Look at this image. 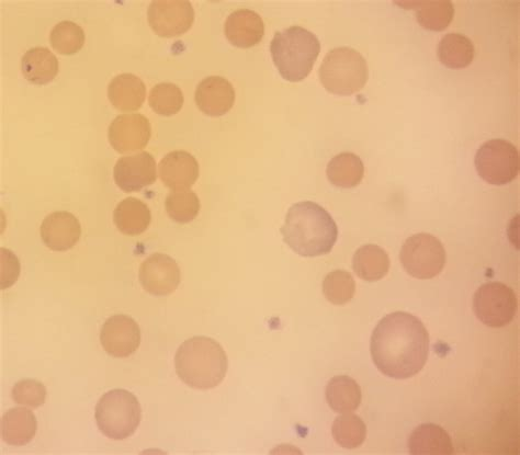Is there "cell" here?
I'll return each instance as SVG.
<instances>
[{"instance_id": "1", "label": "cell", "mask_w": 520, "mask_h": 455, "mask_svg": "<svg viewBox=\"0 0 520 455\" xmlns=\"http://www.w3.org/2000/svg\"><path fill=\"white\" fill-rule=\"evenodd\" d=\"M373 363L394 380H408L425 367L429 354V335L417 317L395 312L383 317L370 341Z\"/></svg>"}, {"instance_id": "2", "label": "cell", "mask_w": 520, "mask_h": 455, "mask_svg": "<svg viewBox=\"0 0 520 455\" xmlns=\"http://www.w3.org/2000/svg\"><path fill=\"white\" fill-rule=\"evenodd\" d=\"M285 243L302 257H320L332 252L338 227L320 204L302 201L289 209L281 227Z\"/></svg>"}, {"instance_id": "3", "label": "cell", "mask_w": 520, "mask_h": 455, "mask_svg": "<svg viewBox=\"0 0 520 455\" xmlns=\"http://www.w3.org/2000/svg\"><path fill=\"white\" fill-rule=\"evenodd\" d=\"M229 361L218 341L192 337L179 347L175 356L180 380L196 390H211L220 385L228 372Z\"/></svg>"}, {"instance_id": "4", "label": "cell", "mask_w": 520, "mask_h": 455, "mask_svg": "<svg viewBox=\"0 0 520 455\" xmlns=\"http://www.w3.org/2000/svg\"><path fill=\"white\" fill-rule=\"evenodd\" d=\"M320 52L318 37L299 26L277 32L270 43L271 58L282 78L291 83L309 76Z\"/></svg>"}, {"instance_id": "5", "label": "cell", "mask_w": 520, "mask_h": 455, "mask_svg": "<svg viewBox=\"0 0 520 455\" xmlns=\"http://www.w3.org/2000/svg\"><path fill=\"white\" fill-rule=\"evenodd\" d=\"M369 78L364 56L352 48H336L325 56L320 68L321 83L327 91L349 96L363 89Z\"/></svg>"}, {"instance_id": "6", "label": "cell", "mask_w": 520, "mask_h": 455, "mask_svg": "<svg viewBox=\"0 0 520 455\" xmlns=\"http://www.w3.org/2000/svg\"><path fill=\"white\" fill-rule=\"evenodd\" d=\"M95 417L99 430L106 437L124 440L140 426L142 409L138 398L131 392L112 390L100 398Z\"/></svg>"}, {"instance_id": "7", "label": "cell", "mask_w": 520, "mask_h": 455, "mask_svg": "<svg viewBox=\"0 0 520 455\" xmlns=\"http://www.w3.org/2000/svg\"><path fill=\"white\" fill-rule=\"evenodd\" d=\"M401 264L410 276L428 280L440 275L446 265V250L432 234L420 233L408 238L402 246Z\"/></svg>"}, {"instance_id": "8", "label": "cell", "mask_w": 520, "mask_h": 455, "mask_svg": "<svg viewBox=\"0 0 520 455\" xmlns=\"http://www.w3.org/2000/svg\"><path fill=\"white\" fill-rule=\"evenodd\" d=\"M479 176L493 186L511 184L519 173L516 146L503 139L485 142L474 159Z\"/></svg>"}, {"instance_id": "9", "label": "cell", "mask_w": 520, "mask_h": 455, "mask_svg": "<svg viewBox=\"0 0 520 455\" xmlns=\"http://www.w3.org/2000/svg\"><path fill=\"white\" fill-rule=\"evenodd\" d=\"M473 311L484 325L505 327L512 323L516 315V294L504 283H485L474 293Z\"/></svg>"}, {"instance_id": "10", "label": "cell", "mask_w": 520, "mask_h": 455, "mask_svg": "<svg viewBox=\"0 0 520 455\" xmlns=\"http://www.w3.org/2000/svg\"><path fill=\"white\" fill-rule=\"evenodd\" d=\"M148 17L158 36L173 38L191 28L195 9L187 0H155L149 7Z\"/></svg>"}, {"instance_id": "11", "label": "cell", "mask_w": 520, "mask_h": 455, "mask_svg": "<svg viewBox=\"0 0 520 455\" xmlns=\"http://www.w3.org/2000/svg\"><path fill=\"white\" fill-rule=\"evenodd\" d=\"M100 341L108 355L128 358L140 347L141 329L128 315L111 316L101 329Z\"/></svg>"}, {"instance_id": "12", "label": "cell", "mask_w": 520, "mask_h": 455, "mask_svg": "<svg viewBox=\"0 0 520 455\" xmlns=\"http://www.w3.org/2000/svg\"><path fill=\"white\" fill-rule=\"evenodd\" d=\"M152 128L150 120L140 113L121 115L109 127L108 138L111 146L119 153L143 150L149 144Z\"/></svg>"}, {"instance_id": "13", "label": "cell", "mask_w": 520, "mask_h": 455, "mask_svg": "<svg viewBox=\"0 0 520 455\" xmlns=\"http://www.w3.org/2000/svg\"><path fill=\"white\" fill-rule=\"evenodd\" d=\"M139 278L146 292L155 297H166L178 288L180 269L175 259L156 253L144 260Z\"/></svg>"}, {"instance_id": "14", "label": "cell", "mask_w": 520, "mask_h": 455, "mask_svg": "<svg viewBox=\"0 0 520 455\" xmlns=\"http://www.w3.org/2000/svg\"><path fill=\"white\" fill-rule=\"evenodd\" d=\"M113 176L123 191L133 192L149 187L157 178L155 158L148 152L123 156L117 162Z\"/></svg>"}, {"instance_id": "15", "label": "cell", "mask_w": 520, "mask_h": 455, "mask_svg": "<svg viewBox=\"0 0 520 455\" xmlns=\"http://www.w3.org/2000/svg\"><path fill=\"white\" fill-rule=\"evenodd\" d=\"M41 238L54 252H65L73 248L82 235L81 223L70 212H54L41 225Z\"/></svg>"}, {"instance_id": "16", "label": "cell", "mask_w": 520, "mask_h": 455, "mask_svg": "<svg viewBox=\"0 0 520 455\" xmlns=\"http://www.w3.org/2000/svg\"><path fill=\"white\" fill-rule=\"evenodd\" d=\"M198 108L210 117H221L229 112L235 101V90L228 79L222 76H209L199 83L196 89Z\"/></svg>"}, {"instance_id": "17", "label": "cell", "mask_w": 520, "mask_h": 455, "mask_svg": "<svg viewBox=\"0 0 520 455\" xmlns=\"http://www.w3.org/2000/svg\"><path fill=\"white\" fill-rule=\"evenodd\" d=\"M225 36L235 47H255L265 36V24L256 11L235 10L225 22Z\"/></svg>"}, {"instance_id": "18", "label": "cell", "mask_w": 520, "mask_h": 455, "mask_svg": "<svg viewBox=\"0 0 520 455\" xmlns=\"http://www.w3.org/2000/svg\"><path fill=\"white\" fill-rule=\"evenodd\" d=\"M158 170L164 185L173 190L189 189L199 177L197 159L185 151L167 154Z\"/></svg>"}, {"instance_id": "19", "label": "cell", "mask_w": 520, "mask_h": 455, "mask_svg": "<svg viewBox=\"0 0 520 455\" xmlns=\"http://www.w3.org/2000/svg\"><path fill=\"white\" fill-rule=\"evenodd\" d=\"M108 97L111 104L119 110H139L146 97V87L137 75L122 73L111 79Z\"/></svg>"}, {"instance_id": "20", "label": "cell", "mask_w": 520, "mask_h": 455, "mask_svg": "<svg viewBox=\"0 0 520 455\" xmlns=\"http://www.w3.org/2000/svg\"><path fill=\"white\" fill-rule=\"evenodd\" d=\"M38 420L25 407L11 408L2 419V437L9 446L24 447L37 435Z\"/></svg>"}, {"instance_id": "21", "label": "cell", "mask_w": 520, "mask_h": 455, "mask_svg": "<svg viewBox=\"0 0 520 455\" xmlns=\"http://www.w3.org/2000/svg\"><path fill=\"white\" fill-rule=\"evenodd\" d=\"M409 451L413 455H451L454 453V443L444 428L423 424L412 432Z\"/></svg>"}, {"instance_id": "22", "label": "cell", "mask_w": 520, "mask_h": 455, "mask_svg": "<svg viewBox=\"0 0 520 455\" xmlns=\"http://www.w3.org/2000/svg\"><path fill=\"white\" fill-rule=\"evenodd\" d=\"M151 220L150 208L133 197L122 200L113 213V221L118 230L130 236L140 235L148 230Z\"/></svg>"}, {"instance_id": "23", "label": "cell", "mask_w": 520, "mask_h": 455, "mask_svg": "<svg viewBox=\"0 0 520 455\" xmlns=\"http://www.w3.org/2000/svg\"><path fill=\"white\" fill-rule=\"evenodd\" d=\"M353 269L356 275L367 282H376L388 275L390 258L383 248L368 244L361 246L354 255Z\"/></svg>"}, {"instance_id": "24", "label": "cell", "mask_w": 520, "mask_h": 455, "mask_svg": "<svg viewBox=\"0 0 520 455\" xmlns=\"http://www.w3.org/2000/svg\"><path fill=\"white\" fill-rule=\"evenodd\" d=\"M21 68L29 82L47 84L58 74L59 61L48 48L35 47L22 56Z\"/></svg>"}, {"instance_id": "25", "label": "cell", "mask_w": 520, "mask_h": 455, "mask_svg": "<svg viewBox=\"0 0 520 455\" xmlns=\"http://www.w3.org/2000/svg\"><path fill=\"white\" fill-rule=\"evenodd\" d=\"M326 175L335 187L355 188L364 179L365 166L356 154L341 153L332 158L327 165Z\"/></svg>"}, {"instance_id": "26", "label": "cell", "mask_w": 520, "mask_h": 455, "mask_svg": "<svg viewBox=\"0 0 520 455\" xmlns=\"http://www.w3.org/2000/svg\"><path fill=\"white\" fill-rule=\"evenodd\" d=\"M359 384L347 375L333 378L326 388V400L336 413H353L361 404Z\"/></svg>"}, {"instance_id": "27", "label": "cell", "mask_w": 520, "mask_h": 455, "mask_svg": "<svg viewBox=\"0 0 520 455\" xmlns=\"http://www.w3.org/2000/svg\"><path fill=\"white\" fill-rule=\"evenodd\" d=\"M437 53L442 64L458 70L472 63L476 50L473 42L465 34L452 32L440 40Z\"/></svg>"}, {"instance_id": "28", "label": "cell", "mask_w": 520, "mask_h": 455, "mask_svg": "<svg viewBox=\"0 0 520 455\" xmlns=\"http://www.w3.org/2000/svg\"><path fill=\"white\" fill-rule=\"evenodd\" d=\"M332 435L337 445L344 449L354 450L365 442L367 426L359 416L346 413L335 419Z\"/></svg>"}, {"instance_id": "29", "label": "cell", "mask_w": 520, "mask_h": 455, "mask_svg": "<svg viewBox=\"0 0 520 455\" xmlns=\"http://www.w3.org/2000/svg\"><path fill=\"white\" fill-rule=\"evenodd\" d=\"M416 10V19L424 29L443 31L449 27L455 17V6L449 0L445 2L412 3Z\"/></svg>"}, {"instance_id": "30", "label": "cell", "mask_w": 520, "mask_h": 455, "mask_svg": "<svg viewBox=\"0 0 520 455\" xmlns=\"http://www.w3.org/2000/svg\"><path fill=\"white\" fill-rule=\"evenodd\" d=\"M169 218L177 223H189L197 218L200 200L195 191L190 189L174 190L165 202Z\"/></svg>"}, {"instance_id": "31", "label": "cell", "mask_w": 520, "mask_h": 455, "mask_svg": "<svg viewBox=\"0 0 520 455\" xmlns=\"http://www.w3.org/2000/svg\"><path fill=\"white\" fill-rule=\"evenodd\" d=\"M50 42L54 50L61 54L71 55L83 48L85 32L76 22L63 20L53 27Z\"/></svg>"}, {"instance_id": "32", "label": "cell", "mask_w": 520, "mask_h": 455, "mask_svg": "<svg viewBox=\"0 0 520 455\" xmlns=\"http://www.w3.org/2000/svg\"><path fill=\"white\" fill-rule=\"evenodd\" d=\"M149 102L157 115L171 117L182 109L184 94L182 89L173 83H161L152 88Z\"/></svg>"}, {"instance_id": "33", "label": "cell", "mask_w": 520, "mask_h": 455, "mask_svg": "<svg viewBox=\"0 0 520 455\" xmlns=\"http://www.w3.org/2000/svg\"><path fill=\"white\" fill-rule=\"evenodd\" d=\"M323 293L332 304H347L356 293L355 280L346 270H334L323 281Z\"/></svg>"}, {"instance_id": "34", "label": "cell", "mask_w": 520, "mask_h": 455, "mask_svg": "<svg viewBox=\"0 0 520 455\" xmlns=\"http://www.w3.org/2000/svg\"><path fill=\"white\" fill-rule=\"evenodd\" d=\"M11 395L19 405L39 408L47 400V388L37 380H21L16 383Z\"/></svg>"}, {"instance_id": "35", "label": "cell", "mask_w": 520, "mask_h": 455, "mask_svg": "<svg viewBox=\"0 0 520 455\" xmlns=\"http://www.w3.org/2000/svg\"><path fill=\"white\" fill-rule=\"evenodd\" d=\"M20 275L18 258L10 250L2 248V290L16 283Z\"/></svg>"}]
</instances>
